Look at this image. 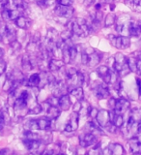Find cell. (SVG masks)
<instances>
[{"mask_svg":"<svg viewBox=\"0 0 141 155\" xmlns=\"http://www.w3.org/2000/svg\"><path fill=\"white\" fill-rule=\"evenodd\" d=\"M68 29L72 32V34L77 37L84 38L87 37L91 32V27L84 18H77L71 21L68 23Z\"/></svg>","mask_w":141,"mask_h":155,"instance_id":"1","label":"cell"},{"mask_svg":"<svg viewBox=\"0 0 141 155\" xmlns=\"http://www.w3.org/2000/svg\"><path fill=\"white\" fill-rule=\"evenodd\" d=\"M85 81V76L82 72L77 71L75 75H72L71 77L67 78V86H68V90L69 92L74 89L76 88V87H80L84 84Z\"/></svg>","mask_w":141,"mask_h":155,"instance_id":"2","label":"cell"},{"mask_svg":"<svg viewBox=\"0 0 141 155\" xmlns=\"http://www.w3.org/2000/svg\"><path fill=\"white\" fill-rule=\"evenodd\" d=\"M108 40L110 44L113 47L119 48V50H126L130 46V37H126V36H115L110 34L108 35Z\"/></svg>","mask_w":141,"mask_h":155,"instance_id":"3","label":"cell"},{"mask_svg":"<svg viewBox=\"0 0 141 155\" xmlns=\"http://www.w3.org/2000/svg\"><path fill=\"white\" fill-rule=\"evenodd\" d=\"M97 75H98L104 84H110L111 81H112V76H113V70H110L106 65H100L97 68Z\"/></svg>","mask_w":141,"mask_h":155,"instance_id":"4","label":"cell"},{"mask_svg":"<svg viewBox=\"0 0 141 155\" xmlns=\"http://www.w3.org/2000/svg\"><path fill=\"white\" fill-rule=\"evenodd\" d=\"M54 13L58 18L70 19V18H72V16H74L75 10L72 6H64V5L58 4L54 8Z\"/></svg>","mask_w":141,"mask_h":155,"instance_id":"5","label":"cell"},{"mask_svg":"<svg viewBox=\"0 0 141 155\" xmlns=\"http://www.w3.org/2000/svg\"><path fill=\"white\" fill-rule=\"evenodd\" d=\"M97 143V138L96 135L88 132V133H83L79 136V145L81 147H89L91 145H95Z\"/></svg>","mask_w":141,"mask_h":155,"instance_id":"6","label":"cell"},{"mask_svg":"<svg viewBox=\"0 0 141 155\" xmlns=\"http://www.w3.org/2000/svg\"><path fill=\"white\" fill-rule=\"evenodd\" d=\"M92 89H93L95 96L100 100L108 98L110 95V91H109L108 86L106 84H104H104H99L95 85Z\"/></svg>","mask_w":141,"mask_h":155,"instance_id":"7","label":"cell"},{"mask_svg":"<svg viewBox=\"0 0 141 155\" xmlns=\"http://www.w3.org/2000/svg\"><path fill=\"white\" fill-rule=\"evenodd\" d=\"M79 114L75 113V111H72L70 115L69 121H68V123L65 126V132L68 133L75 132L79 128Z\"/></svg>","mask_w":141,"mask_h":155,"instance_id":"8","label":"cell"},{"mask_svg":"<svg viewBox=\"0 0 141 155\" xmlns=\"http://www.w3.org/2000/svg\"><path fill=\"white\" fill-rule=\"evenodd\" d=\"M130 108V103L127 100V99H125V98H119L116 100V104H115V108L114 110L116 114H124L126 111L129 110Z\"/></svg>","mask_w":141,"mask_h":155,"instance_id":"9","label":"cell"},{"mask_svg":"<svg viewBox=\"0 0 141 155\" xmlns=\"http://www.w3.org/2000/svg\"><path fill=\"white\" fill-rule=\"evenodd\" d=\"M96 121L101 128H105L106 125H107L109 122H111L109 111L106 110H100L98 114H97Z\"/></svg>","mask_w":141,"mask_h":155,"instance_id":"10","label":"cell"},{"mask_svg":"<svg viewBox=\"0 0 141 155\" xmlns=\"http://www.w3.org/2000/svg\"><path fill=\"white\" fill-rule=\"evenodd\" d=\"M3 39H5L9 44L17 40V30L13 24H6L5 25Z\"/></svg>","mask_w":141,"mask_h":155,"instance_id":"11","label":"cell"},{"mask_svg":"<svg viewBox=\"0 0 141 155\" xmlns=\"http://www.w3.org/2000/svg\"><path fill=\"white\" fill-rule=\"evenodd\" d=\"M125 149L120 143H110L108 147H106L104 151L103 155H124Z\"/></svg>","mask_w":141,"mask_h":155,"instance_id":"12","label":"cell"},{"mask_svg":"<svg viewBox=\"0 0 141 155\" xmlns=\"http://www.w3.org/2000/svg\"><path fill=\"white\" fill-rule=\"evenodd\" d=\"M130 150L133 155H141V140L137 137H133L129 140Z\"/></svg>","mask_w":141,"mask_h":155,"instance_id":"13","label":"cell"},{"mask_svg":"<svg viewBox=\"0 0 141 155\" xmlns=\"http://www.w3.org/2000/svg\"><path fill=\"white\" fill-rule=\"evenodd\" d=\"M41 84V75L40 73H35L32 74L27 80H25V85L31 88H38L40 87Z\"/></svg>","mask_w":141,"mask_h":155,"instance_id":"14","label":"cell"},{"mask_svg":"<svg viewBox=\"0 0 141 155\" xmlns=\"http://www.w3.org/2000/svg\"><path fill=\"white\" fill-rule=\"evenodd\" d=\"M58 107L61 110H68L72 107V100L69 94H64L58 98Z\"/></svg>","mask_w":141,"mask_h":155,"instance_id":"15","label":"cell"},{"mask_svg":"<svg viewBox=\"0 0 141 155\" xmlns=\"http://www.w3.org/2000/svg\"><path fill=\"white\" fill-rule=\"evenodd\" d=\"M141 35V21H132L130 22V37H138Z\"/></svg>","mask_w":141,"mask_h":155,"instance_id":"16","label":"cell"},{"mask_svg":"<svg viewBox=\"0 0 141 155\" xmlns=\"http://www.w3.org/2000/svg\"><path fill=\"white\" fill-rule=\"evenodd\" d=\"M65 66V62L61 59H56V58H51L48 62V70L50 72H58L60 71L63 67Z\"/></svg>","mask_w":141,"mask_h":155,"instance_id":"17","label":"cell"},{"mask_svg":"<svg viewBox=\"0 0 141 155\" xmlns=\"http://www.w3.org/2000/svg\"><path fill=\"white\" fill-rule=\"evenodd\" d=\"M110 114V121L112 122L117 128H121L124 125V117L122 114H116L114 110H111V111H109Z\"/></svg>","mask_w":141,"mask_h":155,"instance_id":"18","label":"cell"},{"mask_svg":"<svg viewBox=\"0 0 141 155\" xmlns=\"http://www.w3.org/2000/svg\"><path fill=\"white\" fill-rule=\"evenodd\" d=\"M61 110L58 106H48L46 110V116L51 120H55L60 116Z\"/></svg>","mask_w":141,"mask_h":155,"instance_id":"19","label":"cell"},{"mask_svg":"<svg viewBox=\"0 0 141 155\" xmlns=\"http://www.w3.org/2000/svg\"><path fill=\"white\" fill-rule=\"evenodd\" d=\"M21 68L24 71H30L34 68V64H33V59L31 56H29L27 53L24 54L21 57Z\"/></svg>","mask_w":141,"mask_h":155,"instance_id":"20","label":"cell"},{"mask_svg":"<svg viewBox=\"0 0 141 155\" xmlns=\"http://www.w3.org/2000/svg\"><path fill=\"white\" fill-rule=\"evenodd\" d=\"M14 23H16V25L18 28L26 30V29H28L29 27H30L31 21H30V19H29L28 18L24 17V16H21V17H18L16 21H14Z\"/></svg>","mask_w":141,"mask_h":155,"instance_id":"21","label":"cell"},{"mask_svg":"<svg viewBox=\"0 0 141 155\" xmlns=\"http://www.w3.org/2000/svg\"><path fill=\"white\" fill-rule=\"evenodd\" d=\"M87 54H88V63H87V66L95 67V66H97L100 63V61H101V55L99 54L98 52H96L94 51H92L90 53H87Z\"/></svg>","mask_w":141,"mask_h":155,"instance_id":"22","label":"cell"},{"mask_svg":"<svg viewBox=\"0 0 141 155\" xmlns=\"http://www.w3.org/2000/svg\"><path fill=\"white\" fill-rule=\"evenodd\" d=\"M38 126H39V130H42V131H46L51 127V123H52V120L50 119L46 116V117H40L38 118Z\"/></svg>","mask_w":141,"mask_h":155,"instance_id":"23","label":"cell"},{"mask_svg":"<svg viewBox=\"0 0 141 155\" xmlns=\"http://www.w3.org/2000/svg\"><path fill=\"white\" fill-rule=\"evenodd\" d=\"M69 93L72 96L75 97V98L77 100V101H81L83 100L84 98V91H83V88H82V86L80 87H76V88H74L72 89Z\"/></svg>","mask_w":141,"mask_h":155,"instance_id":"24","label":"cell"},{"mask_svg":"<svg viewBox=\"0 0 141 155\" xmlns=\"http://www.w3.org/2000/svg\"><path fill=\"white\" fill-rule=\"evenodd\" d=\"M117 21V18H116L115 14L113 13H109L107 16L105 17L104 18V26L105 27H109V26H112L116 23Z\"/></svg>","mask_w":141,"mask_h":155,"instance_id":"25","label":"cell"},{"mask_svg":"<svg viewBox=\"0 0 141 155\" xmlns=\"http://www.w3.org/2000/svg\"><path fill=\"white\" fill-rule=\"evenodd\" d=\"M126 4L134 11H141V0H126Z\"/></svg>","mask_w":141,"mask_h":155,"instance_id":"26","label":"cell"},{"mask_svg":"<svg viewBox=\"0 0 141 155\" xmlns=\"http://www.w3.org/2000/svg\"><path fill=\"white\" fill-rule=\"evenodd\" d=\"M24 139L23 140H41L40 136H39L37 133L33 132V131L27 130L24 132Z\"/></svg>","mask_w":141,"mask_h":155,"instance_id":"27","label":"cell"},{"mask_svg":"<svg viewBox=\"0 0 141 155\" xmlns=\"http://www.w3.org/2000/svg\"><path fill=\"white\" fill-rule=\"evenodd\" d=\"M26 128L27 130H30V131H35V130H39V126H38V120L37 119H30L28 120L26 124Z\"/></svg>","mask_w":141,"mask_h":155,"instance_id":"28","label":"cell"},{"mask_svg":"<svg viewBox=\"0 0 141 155\" xmlns=\"http://www.w3.org/2000/svg\"><path fill=\"white\" fill-rule=\"evenodd\" d=\"M42 110H43L42 106L40 104L36 103L35 105H33L31 108L28 110V114H39L42 113Z\"/></svg>","mask_w":141,"mask_h":155,"instance_id":"29","label":"cell"},{"mask_svg":"<svg viewBox=\"0 0 141 155\" xmlns=\"http://www.w3.org/2000/svg\"><path fill=\"white\" fill-rule=\"evenodd\" d=\"M88 155H101V144L98 143L96 144L94 147L88 150Z\"/></svg>","mask_w":141,"mask_h":155,"instance_id":"30","label":"cell"},{"mask_svg":"<svg viewBox=\"0 0 141 155\" xmlns=\"http://www.w3.org/2000/svg\"><path fill=\"white\" fill-rule=\"evenodd\" d=\"M6 69H7V63L3 58H1L0 59V76H2L6 72Z\"/></svg>","mask_w":141,"mask_h":155,"instance_id":"31","label":"cell"},{"mask_svg":"<svg viewBox=\"0 0 141 155\" xmlns=\"http://www.w3.org/2000/svg\"><path fill=\"white\" fill-rule=\"evenodd\" d=\"M105 129L108 131L109 133H116V131H117V127L112 123V122H109L107 125H106V127H105Z\"/></svg>","mask_w":141,"mask_h":155,"instance_id":"32","label":"cell"},{"mask_svg":"<svg viewBox=\"0 0 141 155\" xmlns=\"http://www.w3.org/2000/svg\"><path fill=\"white\" fill-rule=\"evenodd\" d=\"M9 45H10V47H11L14 51H19V50L21 48V43L18 42L17 40H16V41H14V42H12L11 44H9Z\"/></svg>","mask_w":141,"mask_h":155,"instance_id":"33","label":"cell"},{"mask_svg":"<svg viewBox=\"0 0 141 155\" xmlns=\"http://www.w3.org/2000/svg\"><path fill=\"white\" fill-rule=\"evenodd\" d=\"M98 113H99V110H98L95 109V108H92V107H91V109H90V110H89V114H88V116L92 118V120H93V119H96Z\"/></svg>","mask_w":141,"mask_h":155,"instance_id":"34","label":"cell"},{"mask_svg":"<svg viewBox=\"0 0 141 155\" xmlns=\"http://www.w3.org/2000/svg\"><path fill=\"white\" fill-rule=\"evenodd\" d=\"M82 106H83V104H82V100L81 101H77L76 103L74 105V111H75V113H77V114H79L81 109H82Z\"/></svg>","mask_w":141,"mask_h":155,"instance_id":"35","label":"cell"},{"mask_svg":"<svg viewBox=\"0 0 141 155\" xmlns=\"http://www.w3.org/2000/svg\"><path fill=\"white\" fill-rule=\"evenodd\" d=\"M57 4L59 5H64V6H72L74 0H56Z\"/></svg>","mask_w":141,"mask_h":155,"instance_id":"36","label":"cell"},{"mask_svg":"<svg viewBox=\"0 0 141 155\" xmlns=\"http://www.w3.org/2000/svg\"><path fill=\"white\" fill-rule=\"evenodd\" d=\"M75 155H88V151H86L85 147H79V149L76 150Z\"/></svg>","mask_w":141,"mask_h":155,"instance_id":"37","label":"cell"},{"mask_svg":"<svg viewBox=\"0 0 141 155\" xmlns=\"http://www.w3.org/2000/svg\"><path fill=\"white\" fill-rule=\"evenodd\" d=\"M56 1V0H43L42 1V4L43 5V6H46V7H50L51 6V5L54 3Z\"/></svg>","mask_w":141,"mask_h":155,"instance_id":"38","label":"cell"},{"mask_svg":"<svg viewBox=\"0 0 141 155\" xmlns=\"http://www.w3.org/2000/svg\"><path fill=\"white\" fill-rule=\"evenodd\" d=\"M115 104H116V99L115 98H110L108 101V106L111 110H114L115 108Z\"/></svg>","mask_w":141,"mask_h":155,"instance_id":"39","label":"cell"},{"mask_svg":"<svg viewBox=\"0 0 141 155\" xmlns=\"http://www.w3.org/2000/svg\"><path fill=\"white\" fill-rule=\"evenodd\" d=\"M136 84H137V88H138L139 99L141 100V79H139V78H137V79H136Z\"/></svg>","mask_w":141,"mask_h":155,"instance_id":"40","label":"cell"},{"mask_svg":"<svg viewBox=\"0 0 141 155\" xmlns=\"http://www.w3.org/2000/svg\"><path fill=\"white\" fill-rule=\"evenodd\" d=\"M95 2H96V0H84V4L86 5L87 7H89V6H91V5H93Z\"/></svg>","mask_w":141,"mask_h":155,"instance_id":"41","label":"cell"},{"mask_svg":"<svg viewBox=\"0 0 141 155\" xmlns=\"http://www.w3.org/2000/svg\"><path fill=\"white\" fill-rule=\"evenodd\" d=\"M0 155H8V149L3 148L0 150Z\"/></svg>","mask_w":141,"mask_h":155,"instance_id":"42","label":"cell"},{"mask_svg":"<svg viewBox=\"0 0 141 155\" xmlns=\"http://www.w3.org/2000/svg\"><path fill=\"white\" fill-rule=\"evenodd\" d=\"M3 55H4V51H3V48H0V59L3 58Z\"/></svg>","mask_w":141,"mask_h":155,"instance_id":"43","label":"cell"},{"mask_svg":"<svg viewBox=\"0 0 141 155\" xmlns=\"http://www.w3.org/2000/svg\"><path fill=\"white\" fill-rule=\"evenodd\" d=\"M34 1H36V2H38V3H41V4H42V1H43V0H34Z\"/></svg>","mask_w":141,"mask_h":155,"instance_id":"44","label":"cell"},{"mask_svg":"<svg viewBox=\"0 0 141 155\" xmlns=\"http://www.w3.org/2000/svg\"><path fill=\"white\" fill-rule=\"evenodd\" d=\"M56 155H66L65 153H57Z\"/></svg>","mask_w":141,"mask_h":155,"instance_id":"45","label":"cell"},{"mask_svg":"<svg viewBox=\"0 0 141 155\" xmlns=\"http://www.w3.org/2000/svg\"><path fill=\"white\" fill-rule=\"evenodd\" d=\"M2 25V23H1V19H0V26H1Z\"/></svg>","mask_w":141,"mask_h":155,"instance_id":"46","label":"cell"}]
</instances>
